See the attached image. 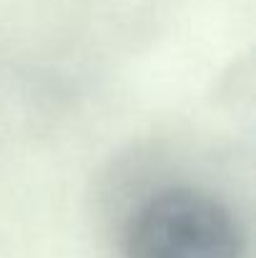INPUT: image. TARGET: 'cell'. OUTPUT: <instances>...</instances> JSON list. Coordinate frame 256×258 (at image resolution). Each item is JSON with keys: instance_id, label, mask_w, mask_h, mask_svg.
Returning <instances> with one entry per match:
<instances>
[{"instance_id": "obj_1", "label": "cell", "mask_w": 256, "mask_h": 258, "mask_svg": "<svg viewBox=\"0 0 256 258\" xmlns=\"http://www.w3.org/2000/svg\"><path fill=\"white\" fill-rule=\"evenodd\" d=\"M123 251L126 258H241L244 231L219 196L171 185L131 216Z\"/></svg>"}]
</instances>
